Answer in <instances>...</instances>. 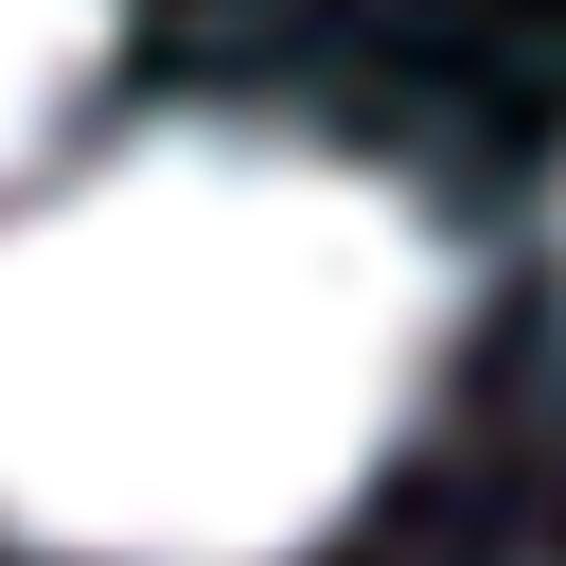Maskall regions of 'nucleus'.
<instances>
[{
	"label": "nucleus",
	"mask_w": 566,
	"mask_h": 566,
	"mask_svg": "<svg viewBox=\"0 0 566 566\" xmlns=\"http://www.w3.org/2000/svg\"><path fill=\"white\" fill-rule=\"evenodd\" d=\"M460 265L301 124H142L0 212V531L53 566L318 548L442 371Z\"/></svg>",
	"instance_id": "f257e3e1"
},
{
	"label": "nucleus",
	"mask_w": 566,
	"mask_h": 566,
	"mask_svg": "<svg viewBox=\"0 0 566 566\" xmlns=\"http://www.w3.org/2000/svg\"><path fill=\"white\" fill-rule=\"evenodd\" d=\"M106 18L124 0H0V177L71 124V88L106 71Z\"/></svg>",
	"instance_id": "f03ea898"
}]
</instances>
